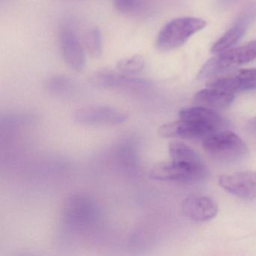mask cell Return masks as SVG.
<instances>
[{"label": "cell", "instance_id": "cell-2", "mask_svg": "<svg viewBox=\"0 0 256 256\" xmlns=\"http://www.w3.org/2000/svg\"><path fill=\"white\" fill-rule=\"evenodd\" d=\"M256 59V41L235 48L228 49L216 54L200 68L198 78L206 79L218 74L240 66L248 64Z\"/></svg>", "mask_w": 256, "mask_h": 256}, {"label": "cell", "instance_id": "cell-14", "mask_svg": "<svg viewBox=\"0 0 256 256\" xmlns=\"http://www.w3.org/2000/svg\"><path fill=\"white\" fill-rule=\"evenodd\" d=\"M172 160L184 162L191 164H202L204 163L200 156L188 145L182 142H173L169 145Z\"/></svg>", "mask_w": 256, "mask_h": 256}, {"label": "cell", "instance_id": "cell-8", "mask_svg": "<svg viewBox=\"0 0 256 256\" xmlns=\"http://www.w3.org/2000/svg\"><path fill=\"white\" fill-rule=\"evenodd\" d=\"M218 184L230 194L246 199L256 198V173L240 172L223 174L218 178Z\"/></svg>", "mask_w": 256, "mask_h": 256}, {"label": "cell", "instance_id": "cell-12", "mask_svg": "<svg viewBox=\"0 0 256 256\" xmlns=\"http://www.w3.org/2000/svg\"><path fill=\"white\" fill-rule=\"evenodd\" d=\"M234 98V94L215 88H206L196 92L193 100L196 106L218 112L229 107L233 102Z\"/></svg>", "mask_w": 256, "mask_h": 256}, {"label": "cell", "instance_id": "cell-18", "mask_svg": "<svg viewBox=\"0 0 256 256\" xmlns=\"http://www.w3.org/2000/svg\"><path fill=\"white\" fill-rule=\"evenodd\" d=\"M247 130L252 134L256 136V116L250 120L247 124Z\"/></svg>", "mask_w": 256, "mask_h": 256}, {"label": "cell", "instance_id": "cell-13", "mask_svg": "<svg viewBox=\"0 0 256 256\" xmlns=\"http://www.w3.org/2000/svg\"><path fill=\"white\" fill-rule=\"evenodd\" d=\"M246 18L238 20L232 28H230L215 44L211 48L212 54L220 53L228 49L232 48L244 36L247 30Z\"/></svg>", "mask_w": 256, "mask_h": 256}, {"label": "cell", "instance_id": "cell-9", "mask_svg": "<svg viewBox=\"0 0 256 256\" xmlns=\"http://www.w3.org/2000/svg\"><path fill=\"white\" fill-rule=\"evenodd\" d=\"M182 212L190 220L205 222L212 220L218 212L215 200L209 196L193 194L188 196L182 204Z\"/></svg>", "mask_w": 256, "mask_h": 256}, {"label": "cell", "instance_id": "cell-6", "mask_svg": "<svg viewBox=\"0 0 256 256\" xmlns=\"http://www.w3.org/2000/svg\"><path fill=\"white\" fill-rule=\"evenodd\" d=\"M206 86L233 94L254 90H256V68L238 70L229 74H221L210 80Z\"/></svg>", "mask_w": 256, "mask_h": 256}, {"label": "cell", "instance_id": "cell-5", "mask_svg": "<svg viewBox=\"0 0 256 256\" xmlns=\"http://www.w3.org/2000/svg\"><path fill=\"white\" fill-rule=\"evenodd\" d=\"M206 172L204 163L191 164L172 160L155 166L150 170V176L158 180L196 182L204 178Z\"/></svg>", "mask_w": 256, "mask_h": 256}, {"label": "cell", "instance_id": "cell-10", "mask_svg": "<svg viewBox=\"0 0 256 256\" xmlns=\"http://www.w3.org/2000/svg\"><path fill=\"white\" fill-rule=\"evenodd\" d=\"M90 80L92 84L103 88H142L146 85L143 79L110 70H98L91 76Z\"/></svg>", "mask_w": 256, "mask_h": 256}, {"label": "cell", "instance_id": "cell-1", "mask_svg": "<svg viewBox=\"0 0 256 256\" xmlns=\"http://www.w3.org/2000/svg\"><path fill=\"white\" fill-rule=\"evenodd\" d=\"M228 122L216 110L200 106L186 108L180 112L179 120L162 126L158 134L163 138L184 139L205 138L227 130Z\"/></svg>", "mask_w": 256, "mask_h": 256}, {"label": "cell", "instance_id": "cell-4", "mask_svg": "<svg viewBox=\"0 0 256 256\" xmlns=\"http://www.w3.org/2000/svg\"><path fill=\"white\" fill-rule=\"evenodd\" d=\"M203 146L212 158L229 162L241 160L248 152L244 140L227 130L217 132L204 138Z\"/></svg>", "mask_w": 256, "mask_h": 256}, {"label": "cell", "instance_id": "cell-15", "mask_svg": "<svg viewBox=\"0 0 256 256\" xmlns=\"http://www.w3.org/2000/svg\"><path fill=\"white\" fill-rule=\"evenodd\" d=\"M146 0H114L115 10L126 16L142 14L146 8Z\"/></svg>", "mask_w": 256, "mask_h": 256}, {"label": "cell", "instance_id": "cell-17", "mask_svg": "<svg viewBox=\"0 0 256 256\" xmlns=\"http://www.w3.org/2000/svg\"><path fill=\"white\" fill-rule=\"evenodd\" d=\"M85 46L89 54L94 58H100L102 53V38L101 31L94 28L88 31L85 36Z\"/></svg>", "mask_w": 256, "mask_h": 256}, {"label": "cell", "instance_id": "cell-16", "mask_svg": "<svg viewBox=\"0 0 256 256\" xmlns=\"http://www.w3.org/2000/svg\"><path fill=\"white\" fill-rule=\"evenodd\" d=\"M144 66V59L140 55H134V56L124 58L118 61L116 64V68L118 71L130 76L140 73Z\"/></svg>", "mask_w": 256, "mask_h": 256}, {"label": "cell", "instance_id": "cell-7", "mask_svg": "<svg viewBox=\"0 0 256 256\" xmlns=\"http://www.w3.org/2000/svg\"><path fill=\"white\" fill-rule=\"evenodd\" d=\"M74 120L85 125H115L125 122L128 115L119 109L106 106H90L78 109Z\"/></svg>", "mask_w": 256, "mask_h": 256}, {"label": "cell", "instance_id": "cell-3", "mask_svg": "<svg viewBox=\"0 0 256 256\" xmlns=\"http://www.w3.org/2000/svg\"><path fill=\"white\" fill-rule=\"evenodd\" d=\"M205 26L206 22L196 18H180L170 20L158 34L157 49L166 52L178 48Z\"/></svg>", "mask_w": 256, "mask_h": 256}, {"label": "cell", "instance_id": "cell-11", "mask_svg": "<svg viewBox=\"0 0 256 256\" xmlns=\"http://www.w3.org/2000/svg\"><path fill=\"white\" fill-rule=\"evenodd\" d=\"M61 54L66 64L76 72H82L85 66L83 48L74 32L68 29L62 30L60 36Z\"/></svg>", "mask_w": 256, "mask_h": 256}]
</instances>
